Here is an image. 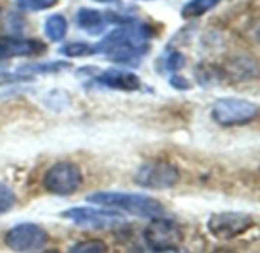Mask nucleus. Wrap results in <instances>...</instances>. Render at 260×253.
<instances>
[{"mask_svg": "<svg viewBox=\"0 0 260 253\" xmlns=\"http://www.w3.org/2000/svg\"><path fill=\"white\" fill-rule=\"evenodd\" d=\"M58 3V0H15V5L20 11L26 12H38L53 8Z\"/></svg>", "mask_w": 260, "mask_h": 253, "instance_id": "a211bd4d", "label": "nucleus"}, {"mask_svg": "<svg viewBox=\"0 0 260 253\" xmlns=\"http://www.w3.org/2000/svg\"><path fill=\"white\" fill-rule=\"evenodd\" d=\"M169 82H171V86H172L174 89H177V90H189V89L192 87L190 82L187 81V78H184V76H181V75H178V73L172 75L171 79H169Z\"/></svg>", "mask_w": 260, "mask_h": 253, "instance_id": "412c9836", "label": "nucleus"}, {"mask_svg": "<svg viewBox=\"0 0 260 253\" xmlns=\"http://www.w3.org/2000/svg\"><path fill=\"white\" fill-rule=\"evenodd\" d=\"M69 253H108V246L102 240H87L73 244Z\"/></svg>", "mask_w": 260, "mask_h": 253, "instance_id": "dca6fc26", "label": "nucleus"}, {"mask_svg": "<svg viewBox=\"0 0 260 253\" xmlns=\"http://www.w3.org/2000/svg\"><path fill=\"white\" fill-rule=\"evenodd\" d=\"M59 53L67 57V58H78V57H85L91 53V44L84 43V41H75L64 44L59 49Z\"/></svg>", "mask_w": 260, "mask_h": 253, "instance_id": "f3484780", "label": "nucleus"}, {"mask_svg": "<svg viewBox=\"0 0 260 253\" xmlns=\"http://www.w3.org/2000/svg\"><path fill=\"white\" fill-rule=\"evenodd\" d=\"M180 171L168 162H148L136 173V183L146 189H168L177 185Z\"/></svg>", "mask_w": 260, "mask_h": 253, "instance_id": "423d86ee", "label": "nucleus"}, {"mask_svg": "<svg viewBox=\"0 0 260 253\" xmlns=\"http://www.w3.org/2000/svg\"><path fill=\"white\" fill-rule=\"evenodd\" d=\"M76 23L82 31H85L90 35L102 34V31L108 24L107 18H105V14H102L99 9H93V8H81V9H78Z\"/></svg>", "mask_w": 260, "mask_h": 253, "instance_id": "f8f14e48", "label": "nucleus"}, {"mask_svg": "<svg viewBox=\"0 0 260 253\" xmlns=\"http://www.w3.org/2000/svg\"><path fill=\"white\" fill-rule=\"evenodd\" d=\"M154 37L151 24L134 18L129 24L120 26L107 34L91 46V55H105L110 61L128 66H139L148 53V40Z\"/></svg>", "mask_w": 260, "mask_h": 253, "instance_id": "f257e3e1", "label": "nucleus"}, {"mask_svg": "<svg viewBox=\"0 0 260 253\" xmlns=\"http://www.w3.org/2000/svg\"><path fill=\"white\" fill-rule=\"evenodd\" d=\"M87 202L107 206V208H116L122 209L131 215L140 217V218H157L163 217L165 208L163 205L149 195L143 194H133V192H94L87 197Z\"/></svg>", "mask_w": 260, "mask_h": 253, "instance_id": "f03ea898", "label": "nucleus"}, {"mask_svg": "<svg viewBox=\"0 0 260 253\" xmlns=\"http://www.w3.org/2000/svg\"><path fill=\"white\" fill-rule=\"evenodd\" d=\"M49 237L43 228L34 223H20L11 228L5 235V244L14 252H32L41 249Z\"/></svg>", "mask_w": 260, "mask_h": 253, "instance_id": "6e6552de", "label": "nucleus"}, {"mask_svg": "<svg viewBox=\"0 0 260 253\" xmlns=\"http://www.w3.org/2000/svg\"><path fill=\"white\" fill-rule=\"evenodd\" d=\"M72 64L67 61H47V63H34V64H26L18 69V73L29 75V73H59L66 69H69Z\"/></svg>", "mask_w": 260, "mask_h": 253, "instance_id": "2eb2a0df", "label": "nucleus"}, {"mask_svg": "<svg viewBox=\"0 0 260 253\" xmlns=\"http://www.w3.org/2000/svg\"><path fill=\"white\" fill-rule=\"evenodd\" d=\"M41 253H61L59 250H46V252H41Z\"/></svg>", "mask_w": 260, "mask_h": 253, "instance_id": "5701e85b", "label": "nucleus"}, {"mask_svg": "<svg viewBox=\"0 0 260 253\" xmlns=\"http://www.w3.org/2000/svg\"><path fill=\"white\" fill-rule=\"evenodd\" d=\"M219 3H221V0H189L181 8V17L186 20L201 17L206 12L215 9Z\"/></svg>", "mask_w": 260, "mask_h": 253, "instance_id": "4468645a", "label": "nucleus"}, {"mask_svg": "<svg viewBox=\"0 0 260 253\" xmlns=\"http://www.w3.org/2000/svg\"><path fill=\"white\" fill-rule=\"evenodd\" d=\"M14 205H15L14 191L8 185L0 183V214H5V212L11 211Z\"/></svg>", "mask_w": 260, "mask_h": 253, "instance_id": "6ab92c4d", "label": "nucleus"}, {"mask_svg": "<svg viewBox=\"0 0 260 253\" xmlns=\"http://www.w3.org/2000/svg\"><path fill=\"white\" fill-rule=\"evenodd\" d=\"M61 215L69 221L88 229H111L125 221L120 214L98 208H70Z\"/></svg>", "mask_w": 260, "mask_h": 253, "instance_id": "0eeeda50", "label": "nucleus"}, {"mask_svg": "<svg viewBox=\"0 0 260 253\" xmlns=\"http://www.w3.org/2000/svg\"><path fill=\"white\" fill-rule=\"evenodd\" d=\"M67 27H69V24L62 14H52L44 21V34L53 43L64 40V37L67 34Z\"/></svg>", "mask_w": 260, "mask_h": 253, "instance_id": "ddd939ff", "label": "nucleus"}, {"mask_svg": "<svg viewBox=\"0 0 260 253\" xmlns=\"http://www.w3.org/2000/svg\"><path fill=\"white\" fill-rule=\"evenodd\" d=\"M259 107L242 98H221L212 105V118L224 127L245 125L257 118Z\"/></svg>", "mask_w": 260, "mask_h": 253, "instance_id": "7ed1b4c3", "label": "nucleus"}, {"mask_svg": "<svg viewBox=\"0 0 260 253\" xmlns=\"http://www.w3.org/2000/svg\"><path fill=\"white\" fill-rule=\"evenodd\" d=\"M184 240L183 229L178 223L169 218L157 217L145 229V241L155 253L178 250L180 244Z\"/></svg>", "mask_w": 260, "mask_h": 253, "instance_id": "20e7f679", "label": "nucleus"}, {"mask_svg": "<svg viewBox=\"0 0 260 253\" xmlns=\"http://www.w3.org/2000/svg\"><path fill=\"white\" fill-rule=\"evenodd\" d=\"M96 3H104V5H119L120 0H93Z\"/></svg>", "mask_w": 260, "mask_h": 253, "instance_id": "4be33fe9", "label": "nucleus"}, {"mask_svg": "<svg viewBox=\"0 0 260 253\" xmlns=\"http://www.w3.org/2000/svg\"><path fill=\"white\" fill-rule=\"evenodd\" d=\"M254 224V218L244 212H218L209 218L207 228L219 240H232L247 232Z\"/></svg>", "mask_w": 260, "mask_h": 253, "instance_id": "1a4fd4ad", "label": "nucleus"}, {"mask_svg": "<svg viewBox=\"0 0 260 253\" xmlns=\"http://www.w3.org/2000/svg\"><path fill=\"white\" fill-rule=\"evenodd\" d=\"M81 170L72 162H58L52 165L43 177V186L46 191L59 197L72 195L81 188Z\"/></svg>", "mask_w": 260, "mask_h": 253, "instance_id": "39448f33", "label": "nucleus"}, {"mask_svg": "<svg viewBox=\"0 0 260 253\" xmlns=\"http://www.w3.org/2000/svg\"><path fill=\"white\" fill-rule=\"evenodd\" d=\"M46 50V44L37 38H23L6 35L0 37V60L15 57H37Z\"/></svg>", "mask_w": 260, "mask_h": 253, "instance_id": "9d476101", "label": "nucleus"}, {"mask_svg": "<svg viewBox=\"0 0 260 253\" xmlns=\"http://www.w3.org/2000/svg\"><path fill=\"white\" fill-rule=\"evenodd\" d=\"M184 64H186V57L181 52H178V50L171 52L168 55V58H166V69L169 72L177 73L178 70H181L184 67Z\"/></svg>", "mask_w": 260, "mask_h": 253, "instance_id": "aec40b11", "label": "nucleus"}, {"mask_svg": "<svg viewBox=\"0 0 260 253\" xmlns=\"http://www.w3.org/2000/svg\"><path fill=\"white\" fill-rule=\"evenodd\" d=\"M93 82L101 87L120 92H137L142 87V79L136 73L120 69L104 70L93 78Z\"/></svg>", "mask_w": 260, "mask_h": 253, "instance_id": "9b49d317", "label": "nucleus"}]
</instances>
